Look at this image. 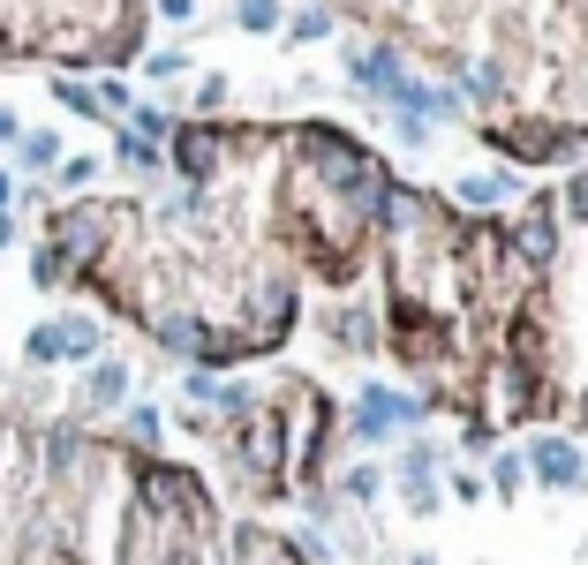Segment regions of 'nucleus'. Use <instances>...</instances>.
Here are the masks:
<instances>
[{
	"label": "nucleus",
	"instance_id": "1",
	"mask_svg": "<svg viewBox=\"0 0 588 565\" xmlns=\"http://www.w3.org/2000/svg\"><path fill=\"white\" fill-rule=\"evenodd\" d=\"M416 415H423L416 400H400V393H385V385H370V393H362V408H355V429H362V437H385V429L416 423Z\"/></svg>",
	"mask_w": 588,
	"mask_h": 565
},
{
	"label": "nucleus",
	"instance_id": "2",
	"mask_svg": "<svg viewBox=\"0 0 588 565\" xmlns=\"http://www.w3.org/2000/svg\"><path fill=\"white\" fill-rule=\"evenodd\" d=\"M536 467H544V483H581V452L566 437H544L536 445Z\"/></svg>",
	"mask_w": 588,
	"mask_h": 565
},
{
	"label": "nucleus",
	"instance_id": "3",
	"mask_svg": "<svg viewBox=\"0 0 588 565\" xmlns=\"http://www.w3.org/2000/svg\"><path fill=\"white\" fill-rule=\"evenodd\" d=\"M53 339H61V362H91V355H99V324H91V317L53 324Z\"/></svg>",
	"mask_w": 588,
	"mask_h": 565
},
{
	"label": "nucleus",
	"instance_id": "4",
	"mask_svg": "<svg viewBox=\"0 0 588 565\" xmlns=\"http://www.w3.org/2000/svg\"><path fill=\"white\" fill-rule=\"evenodd\" d=\"M15 158H23L30 174H46V166H61V137H46V129H23V137H15Z\"/></svg>",
	"mask_w": 588,
	"mask_h": 565
},
{
	"label": "nucleus",
	"instance_id": "5",
	"mask_svg": "<svg viewBox=\"0 0 588 565\" xmlns=\"http://www.w3.org/2000/svg\"><path fill=\"white\" fill-rule=\"evenodd\" d=\"M122 393H129V370H122V362H99V370H91V408H114Z\"/></svg>",
	"mask_w": 588,
	"mask_h": 565
},
{
	"label": "nucleus",
	"instance_id": "6",
	"mask_svg": "<svg viewBox=\"0 0 588 565\" xmlns=\"http://www.w3.org/2000/svg\"><path fill=\"white\" fill-rule=\"evenodd\" d=\"M174 158H181V166H189V174H212V158H219V143L204 137V129H189V137L174 143Z\"/></svg>",
	"mask_w": 588,
	"mask_h": 565
},
{
	"label": "nucleus",
	"instance_id": "7",
	"mask_svg": "<svg viewBox=\"0 0 588 565\" xmlns=\"http://www.w3.org/2000/svg\"><path fill=\"white\" fill-rule=\"evenodd\" d=\"M53 99H61V106H68V114H106V106H99V91H91V84H53Z\"/></svg>",
	"mask_w": 588,
	"mask_h": 565
},
{
	"label": "nucleus",
	"instance_id": "8",
	"mask_svg": "<svg viewBox=\"0 0 588 565\" xmlns=\"http://www.w3.org/2000/svg\"><path fill=\"white\" fill-rule=\"evenodd\" d=\"M460 196L468 204H498L506 196V174H475V181H460Z\"/></svg>",
	"mask_w": 588,
	"mask_h": 565
},
{
	"label": "nucleus",
	"instance_id": "9",
	"mask_svg": "<svg viewBox=\"0 0 588 565\" xmlns=\"http://www.w3.org/2000/svg\"><path fill=\"white\" fill-rule=\"evenodd\" d=\"M122 158H129L137 174H151V166H158V143H144L137 129H129V137H122Z\"/></svg>",
	"mask_w": 588,
	"mask_h": 565
},
{
	"label": "nucleus",
	"instance_id": "10",
	"mask_svg": "<svg viewBox=\"0 0 588 565\" xmlns=\"http://www.w3.org/2000/svg\"><path fill=\"white\" fill-rule=\"evenodd\" d=\"M272 23H280L272 0H242V30H272Z\"/></svg>",
	"mask_w": 588,
	"mask_h": 565
},
{
	"label": "nucleus",
	"instance_id": "11",
	"mask_svg": "<svg viewBox=\"0 0 588 565\" xmlns=\"http://www.w3.org/2000/svg\"><path fill=\"white\" fill-rule=\"evenodd\" d=\"M30 280H38V286H61V249H38V265H30Z\"/></svg>",
	"mask_w": 588,
	"mask_h": 565
},
{
	"label": "nucleus",
	"instance_id": "12",
	"mask_svg": "<svg viewBox=\"0 0 588 565\" xmlns=\"http://www.w3.org/2000/svg\"><path fill=\"white\" fill-rule=\"evenodd\" d=\"M91 174H99V158H61V181H68V189H84Z\"/></svg>",
	"mask_w": 588,
	"mask_h": 565
},
{
	"label": "nucleus",
	"instance_id": "13",
	"mask_svg": "<svg viewBox=\"0 0 588 565\" xmlns=\"http://www.w3.org/2000/svg\"><path fill=\"white\" fill-rule=\"evenodd\" d=\"M490 483H498V490H506V498H513V490H521V460H513V452H506V460H498V467H490Z\"/></svg>",
	"mask_w": 588,
	"mask_h": 565
},
{
	"label": "nucleus",
	"instance_id": "14",
	"mask_svg": "<svg viewBox=\"0 0 588 565\" xmlns=\"http://www.w3.org/2000/svg\"><path fill=\"white\" fill-rule=\"evenodd\" d=\"M15 137H23V121H15V114L0 106V143H15Z\"/></svg>",
	"mask_w": 588,
	"mask_h": 565
},
{
	"label": "nucleus",
	"instance_id": "15",
	"mask_svg": "<svg viewBox=\"0 0 588 565\" xmlns=\"http://www.w3.org/2000/svg\"><path fill=\"white\" fill-rule=\"evenodd\" d=\"M566 204H574V211L588 219V181H574V196H566Z\"/></svg>",
	"mask_w": 588,
	"mask_h": 565
},
{
	"label": "nucleus",
	"instance_id": "16",
	"mask_svg": "<svg viewBox=\"0 0 588 565\" xmlns=\"http://www.w3.org/2000/svg\"><path fill=\"white\" fill-rule=\"evenodd\" d=\"M8 242H15V219H8V211H0V249H8Z\"/></svg>",
	"mask_w": 588,
	"mask_h": 565
},
{
	"label": "nucleus",
	"instance_id": "17",
	"mask_svg": "<svg viewBox=\"0 0 588 565\" xmlns=\"http://www.w3.org/2000/svg\"><path fill=\"white\" fill-rule=\"evenodd\" d=\"M8 204H15V181H8V174H0V211H8Z\"/></svg>",
	"mask_w": 588,
	"mask_h": 565
},
{
	"label": "nucleus",
	"instance_id": "18",
	"mask_svg": "<svg viewBox=\"0 0 588 565\" xmlns=\"http://www.w3.org/2000/svg\"><path fill=\"white\" fill-rule=\"evenodd\" d=\"M416 565H438V558H416Z\"/></svg>",
	"mask_w": 588,
	"mask_h": 565
}]
</instances>
